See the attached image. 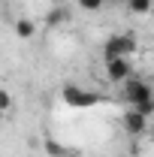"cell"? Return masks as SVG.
<instances>
[{
  "instance_id": "obj_14",
  "label": "cell",
  "mask_w": 154,
  "mask_h": 157,
  "mask_svg": "<svg viewBox=\"0 0 154 157\" xmlns=\"http://www.w3.org/2000/svg\"><path fill=\"white\" fill-rule=\"evenodd\" d=\"M64 3H67V0H64Z\"/></svg>"
},
{
  "instance_id": "obj_8",
  "label": "cell",
  "mask_w": 154,
  "mask_h": 157,
  "mask_svg": "<svg viewBox=\"0 0 154 157\" xmlns=\"http://www.w3.org/2000/svg\"><path fill=\"white\" fill-rule=\"evenodd\" d=\"M151 0H127V9L133 12V15H148L151 12Z\"/></svg>"
},
{
  "instance_id": "obj_4",
  "label": "cell",
  "mask_w": 154,
  "mask_h": 157,
  "mask_svg": "<svg viewBox=\"0 0 154 157\" xmlns=\"http://www.w3.org/2000/svg\"><path fill=\"white\" fill-rule=\"evenodd\" d=\"M133 76V63H130V58H109L106 60V78L109 82H127V78Z\"/></svg>"
},
{
  "instance_id": "obj_12",
  "label": "cell",
  "mask_w": 154,
  "mask_h": 157,
  "mask_svg": "<svg viewBox=\"0 0 154 157\" xmlns=\"http://www.w3.org/2000/svg\"><path fill=\"white\" fill-rule=\"evenodd\" d=\"M0 124H3V112H0Z\"/></svg>"
},
{
  "instance_id": "obj_3",
  "label": "cell",
  "mask_w": 154,
  "mask_h": 157,
  "mask_svg": "<svg viewBox=\"0 0 154 157\" xmlns=\"http://www.w3.org/2000/svg\"><path fill=\"white\" fill-rule=\"evenodd\" d=\"M60 97H64L67 106H76V109H91V106L100 103V94H97V91H85V88H79V85H64Z\"/></svg>"
},
{
  "instance_id": "obj_13",
  "label": "cell",
  "mask_w": 154,
  "mask_h": 157,
  "mask_svg": "<svg viewBox=\"0 0 154 157\" xmlns=\"http://www.w3.org/2000/svg\"><path fill=\"white\" fill-rule=\"evenodd\" d=\"M151 139H154V130H151Z\"/></svg>"
},
{
  "instance_id": "obj_1",
  "label": "cell",
  "mask_w": 154,
  "mask_h": 157,
  "mask_svg": "<svg viewBox=\"0 0 154 157\" xmlns=\"http://www.w3.org/2000/svg\"><path fill=\"white\" fill-rule=\"evenodd\" d=\"M136 48H139V42H136L133 33H112L106 39V45H103V55H106V60L109 58H130V55H136Z\"/></svg>"
},
{
  "instance_id": "obj_6",
  "label": "cell",
  "mask_w": 154,
  "mask_h": 157,
  "mask_svg": "<svg viewBox=\"0 0 154 157\" xmlns=\"http://www.w3.org/2000/svg\"><path fill=\"white\" fill-rule=\"evenodd\" d=\"M33 33H37V24H33L30 18H18L15 21V36L18 39H30Z\"/></svg>"
},
{
  "instance_id": "obj_11",
  "label": "cell",
  "mask_w": 154,
  "mask_h": 157,
  "mask_svg": "<svg viewBox=\"0 0 154 157\" xmlns=\"http://www.w3.org/2000/svg\"><path fill=\"white\" fill-rule=\"evenodd\" d=\"M48 148H52V154H55V157H67V151H64L60 145H55V142H48Z\"/></svg>"
},
{
  "instance_id": "obj_2",
  "label": "cell",
  "mask_w": 154,
  "mask_h": 157,
  "mask_svg": "<svg viewBox=\"0 0 154 157\" xmlns=\"http://www.w3.org/2000/svg\"><path fill=\"white\" fill-rule=\"evenodd\" d=\"M124 97H127V103L130 106H142V103H154V88L145 82V78H127L124 82Z\"/></svg>"
},
{
  "instance_id": "obj_10",
  "label": "cell",
  "mask_w": 154,
  "mask_h": 157,
  "mask_svg": "<svg viewBox=\"0 0 154 157\" xmlns=\"http://www.w3.org/2000/svg\"><path fill=\"white\" fill-rule=\"evenodd\" d=\"M76 3L85 9V12H97V9H103V3H106V0H76Z\"/></svg>"
},
{
  "instance_id": "obj_7",
  "label": "cell",
  "mask_w": 154,
  "mask_h": 157,
  "mask_svg": "<svg viewBox=\"0 0 154 157\" xmlns=\"http://www.w3.org/2000/svg\"><path fill=\"white\" fill-rule=\"evenodd\" d=\"M67 18H70V12H67L64 6H55V9L48 12V18H45V24H48V27H58V24H64Z\"/></svg>"
},
{
  "instance_id": "obj_5",
  "label": "cell",
  "mask_w": 154,
  "mask_h": 157,
  "mask_svg": "<svg viewBox=\"0 0 154 157\" xmlns=\"http://www.w3.org/2000/svg\"><path fill=\"white\" fill-rule=\"evenodd\" d=\"M121 124H124V133L127 136H142L148 130V118L142 115V112H136V109H127L124 118H121Z\"/></svg>"
},
{
  "instance_id": "obj_9",
  "label": "cell",
  "mask_w": 154,
  "mask_h": 157,
  "mask_svg": "<svg viewBox=\"0 0 154 157\" xmlns=\"http://www.w3.org/2000/svg\"><path fill=\"white\" fill-rule=\"evenodd\" d=\"M12 106H15V100H12V94H9L6 88H0V112L6 115V112H9Z\"/></svg>"
},
{
  "instance_id": "obj_15",
  "label": "cell",
  "mask_w": 154,
  "mask_h": 157,
  "mask_svg": "<svg viewBox=\"0 0 154 157\" xmlns=\"http://www.w3.org/2000/svg\"><path fill=\"white\" fill-rule=\"evenodd\" d=\"M151 3H154V0H151Z\"/></svg>"
}]
</instances>
